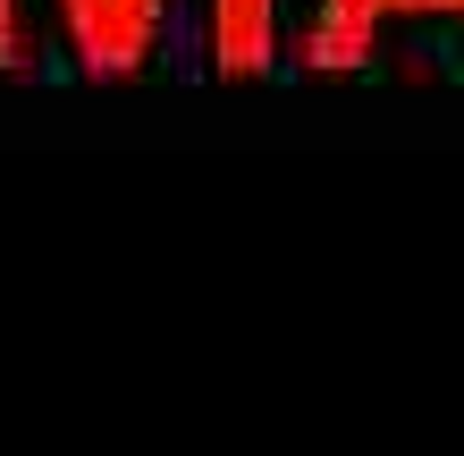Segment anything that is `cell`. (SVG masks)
<instances>
[{
  "instance_id": "obj_1",
  "label": "cell",
  "mask_w": 464,
  "mask_h": 456,
  "mask_svg": "<svg viewBox=\"0 0 464 456\" xmlns=\"http://www.w3.org/2000/svg\"><path fill=\"white\" fill-rule=\"evenodd\" d=\"M178 9L203 17V68L211 76H228V85L270 76V60H279V0H127L144 43H160V25Z\"/></svg>"
},
{
  "instance_id": "obj_2",
  "label": "cell",
  "mask_w": 464,
  "mask_h": 456,
  "mask_svg": "<svg viewBox=\"0 0 464 456\" xmlns=\"http://www.w3.org/2000/svg\"><path fill=\"white\" fill-rule=\"evenodd\" d=\"M397 17H464V0H321L304 17V34H295V68L304 76H354Z\"/></svg>"
}]
</instances>
